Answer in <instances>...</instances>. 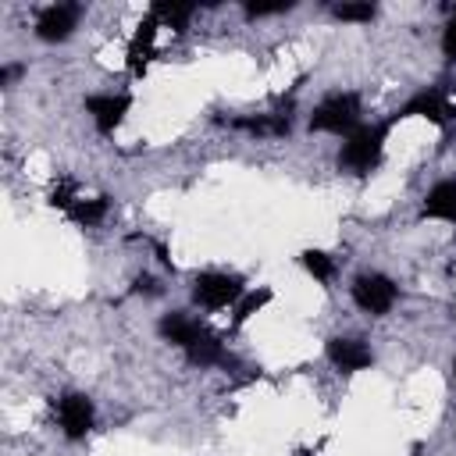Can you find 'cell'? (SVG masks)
<instances>
[{
    "label": "cell",
    "instance_id": "6da1fadb",
    "mask_svg": "<svg viewBox=\"0 0 456 456\" xmlns=\"http://www.w3.org/2000/svg\"><path fill=\"white\" fill-rule=\"evenodd\" d=\"M388 121L381 125H360L353 135H346L342 150H338V167L349 171V175H370L381 160V150H385V135H388Z\"/></svg>",
    "mask_w": 456,
    "mask_h": 456
},
{
    "label": "cell",
    "instance_id": "7a4b0ae2",
    "mask_svg": "<svg viewBox=\"0 0 456 456\" xmlns=\"http://www.w3.org/2000/svg\"><path fill=\"white\" fill-rule=\"evenodd\" d=\"M360 96L356 93H335L324 103L314 107L310 114V128L314 132H331V135H353L360 128Z\"/></svg>",
    "mask_w": 456,
    "mask_h": 456
},
{
    "label": "cell",
    "instance_id": "3957f363",
    "mask_svg": "<svg viewBox=\"0 0 456 456\" xmlns=\"http://www.w3.org/2000/svg\"><path fill=\"white\" fill-rule=\"evenodd\" d=\"M242 296H246V289H242V278H239V274L203 271V274H196V281H192V299H196L203 310L235 306Z\"/></svg>",
    "mask_w": 456,
    "mask_h": 456
},
{
    "label": "cell",
    "instance_id": "277c9868",
    "mask_svg": "<svg viewBox=\"0 0 456 456\" xmlns=\"http://www.w3.org/2000/svg\"><path fill=\"white\" fill-rule=\"evenodd\" d=\"M403 118H424V121L445 128L449 121H456V103H449L445 89H424V93L410 96V100L388 118V125H395V121H403Z\"/></svg>",
    "mask_w": 456,
    "mask_h": 456
},
{
    "label": "cell",
    "instance_id": "5b68a950",
    "mask_svg": "<svg viewBox=\"0 0 456 456\" xmlns=\"http://www.w3.org/2000/svg\"><path fill=\"white\" fill-rule=\"evenodd\" d=\"M395 296H399V289H395L392 278H385V274H360V278L353 281V303H356L363 314H374V317L388 314V310L395 306Z\"/></svg>",
    "mask_w": 456,
    "mask_h": 456
},
{
    "label": "cell",
    "instance_id": "8992f818",
    "mask_svg": "<svg viewBox=\"0 0 456 456\" xmlns=\"http://www.w3.org/2000/svg\"><path fill=\"white\" fill-rule=\"evenodd\" d=\"M53 406H57V420H61L64 438L78 442V438H86V435L93 431V403H89L86 395L68 392V395H61Z\"/></svg>",
    "mask_w": 456,
    "mask_h": 456
},
{
    "label": "cell",
    "instance_id": "52a82bcc",
    "mask_svg": "<svg viewBox=\"0 0 456 456\" xmlns=\"http://www.w3.org/2000/svg\"><path fill=\"white\" fill-rule=\"evenodd\" d=\"M78 14H82L78 4H50L36 18V36L46 39V43H61V39H68L75 32Z\"/></svg>",
    "mask_w": 456,
    "mask_h": 456
},
{
    "label": "cell",
    "instance_id": "ba28073f",
    "mask_svg": "<svg viewBox=\"0 0 456 456\" xmlns=\"http://www.w3.org/2000/svg\"><path fill=\"white\" fill-rule=\"evenodd\" d=\"M128 107H132V96L128 93H103V96H89L86 100V114H93V125L103 135H110L125 121Z\"/></svg>",
    "mask_w": 456,
    "mask_h": 456
},
{
    "label": "cell",
    "instance_id": "9c48e42d",
    "mask_svg": "<svg viewBox=\"0 0 456 456\" xmlns=\"http://www.w3.org/2000/svg\"><path fill=\"white\" fill-rule=\"evenodd\" d=\"M157 28H160V21H157L153 14H146V18L135 25V36H132V43H128V71H132L135 78L146 75V64H150V57H153Z\"/></svg>",
    "mask_w": 456,
    "mask_h": 456
},
{
    "label": "cell",
    "instance_id": "30bf717a",
    "mask_svg": "<svg viewBox=\"0 0 456 456\" xmlns=\"http://www.w3.org/2000/svg\"><path fill=\"white\" fill-rule=\"evenodd\" d=\"M328 360H331L338 370H349V374L374 363L370 349H367L360 338H331V342H328Z\"/></svg>",
    "mask_w": 456,
    "mask_h": 456
},
{
    "label": "cell",
    "instance_id": "8fae6325",
    "mask_svg": "<svg viewBox=\"0 0 456 456\" xmlns=\"http://www.w3.org/2000/svg\"><path fill=\"white\" fill-rule=\"evenodd\" d=\"M235 132H249V135H289L292 132V118L285 110L278 114H242L228 121Z\"/></svg>",
    "mask_w": 456,
    "mask_h": 456
},
{
    "label": "cell",
    "instance_id": "7c38bea8",
    "mask_svg": "<svg viewBox=\"0 0 456 456\" xmlns=\"http://www.w3.org/2000/svg\"><path fill=\"white\" fill-rule=\"evenodd\" d=\"M420 214H424V217H435V221H449V224H456V178L438 182V185L424 196Z\"/></svg>",
    "mask_w": 456,
    "mask_h": 456
},
{
    "label": "cell",
    "instance_id": "4fadbf2b",
    "mask_svg": "<svg viewBox=\"0 0 456 456\" xmlns=\"http://www.w3.org/2000/svg\"><path fill=\"white\" fill-rule=\"evenodd\" d=\"M160 335L171 342V346H182V349H189L207 328L196 321V317H189V314H167V317H160Z\"/></svg>",
    "mask_w": 456,
    "mask_h": 456
},
{
    "label": "cell",
    "instance_id": "5bb4252c",
    "mask_svg": "<svg viewBox=\"0 0 456 456\" xmlns=\"http://www.w3.org/2000/svg\"><path fill=\"white\" fill-rule=\"evenodd\" d=\"M185 356H189V363H196V367H228V363H232V356L224 353V346H221L210 331H203V335L185 349Z\"/></svg>",
    "mask_w": 456,
    "mask_h": 456
},
{
    "label": "cell",
    "instance_id": "9a60e30c",
    "mask_svg": "<svg viewBox=\"0 0 456 456\" xmlns=\"http://www.w3.org/2000/svg\"><path fill=\"white\" fill-rule=\"evenodd\" d=\"M267 303H271V289H256V292H246V296H242V299L232 306V321H228V328H232V331H239V328H242V324H246L253 314H260Z\"/></svg>",
    "mask_w": 456,
    "mask_h": 456
},
{
    "label": "cell",
    "instance_id": "2e32d148",
    "mask_svg": "<svg viewBox=\"0 0 456 456\" xmlns=\"http://www.w3.org/2000/svg\"><path fill=\"white\" fill-rule=\"evenodd\" d=\"M192 4H153L150 7V14L164 25V28H175V32H182L185 25H189V18H192Z\"/></svg>",
    "mask_w": 456,
    "mask_h": 456
},
{
    "label": "cell",
    "instance_id": "e0dca14e",
    "mask_svg": "<svg viewBox=\"0 0 456 456\" xmlns=\"http://www.w3.org/2000/svg\"><path fill=\"white\" fill-rule=\"evenodd\" d=\"M107 196H96V200H78L71 210H68V217L75 221V224H82V228H93V224H100L103 217H107Z\"/></svg>",
    "mask_w": 456,
    "mask_h": 456
},
{
    "label": "cell",
    "instance_id": "ac0fdd59",
    "mask_svg": "<svg viewBox=\"0 0 456 456\" xmlns=\"http://www.w3.org/2000/svg\"><path fill=\"white\" fill-rule=\"evenodd\" d=\"M303 267H306L317 281H331V274H335V256H328L324 249H306V253H303Z\"/></svg>",
    "mask_w": 456,
    "mask_h": 456
},
{
    "label": "cell",
    "instance_id": "d6986e66",
    "mask_svg": "<svg viewBox=\"0 0 456 456\" xmlns=\"http://www.w3.org/2000/svg\"><path fill=\"white\" fill-rule=\"evenodd\" d=\"M331 14H335L338 21H370V18L378 14V7H374V4H338Z\"/></svg>",
    "mask_w": 456,
    "mask_h": 456
},
{
    "label": "cell",
    "instance_id": "ffe728a7",
    "mask_svg": "<svg viewBox=\"0 0 456 456\" xmlns=\"http://www.w3.org/2000/svg\"><path fill=\"white\" fill-rule=\"evenodd\" d=\"M50 203L61 207V210H71V207L78 203V200H75V182H71V178L53 182V189H50Z\"/></svg>",
    "mask_w": 456,
    "mask_h": 456
},
{
    "label": "cell",
    "instance_id": "44dd1931",
    "mask_svg": "<svg viewBox=\"0 0 456 456\" xmlns=\"http://www.w3.org/2000/svg\"><path fill=\"white\" fill-rule=\"evenodd\" d=\"M292 7H296L292 0H281V4H246V14L249 18H264V14H285Z\"/></svg>",
    "mask_w": 456,
    "mask_h": 456
},
{
    "label": "cell",
    "instance_id": "7402d4cb",
    "mask_svg": "<svg viewBox=\"0 0 456 456\" xmlns=\"http://www.w3.org/2000/svg\"><path fill=\"white\" fill-rule=\"evenodd\" d=\"M442 53H445V61H456V14L449 18V25L442 32Z\"/></svg>",
    "mask_w": 456,
    "mask_h": 456
},
{
    "label": "cell",
    "instance_id": "603a6c76",
    "mask_svg": "<svg viewBox=\"0 0 456 456\" xmlns=\"http://www.w3.org/2000/svg\"><path fill=\"white\" fill-rule=\"evenodd\" d=\"M132 292H142V296H157V292H160V285H157L150 274H139V278L132 281Z\"/></svg>",
    "mask_w": 456,
    "mask_h": 456
},
{
    "label": "cell",
    "instance_id": "cb8c5ba5",
    "mask_svg": "<svg viewBox=\"0 0 456 456\" xmlns=\"http://www.w3.org/2000/svg\"><path fill=\"white\" fill-rule=\"evenodd\" d=\"M18 75H21V68H18V64H7V68L0 71V86H11Z\"/></svg>",
    "mask_w": 456,
    "mask_h": 456
},
{
    "label": "cell",
    "instance_id": "d4e9b609",
    "mask_svg": "<svg viewBox=\"0 0 456 456\" xmlns=\"http://www.w3.org/2000/svg\"><path fill=\"white\" fill-rule=\"evenodd\" d=\"M452 370H456V360H452Z\"/></svg>",
    "mask_w": 456,
    "mask_h": 456
}]
</instances>
